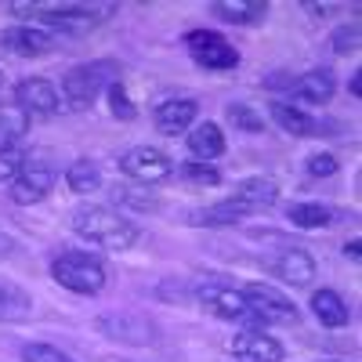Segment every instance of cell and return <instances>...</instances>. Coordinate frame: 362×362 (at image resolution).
Returning a JSON list of instances; mask_svg holds the SVG:
<instances>
[{"label":"cell","mask_w":362,"mask_h":362,"mask_svg":"<svg viewBox=\"0 0 362 362\" xmlns=\"http://www.w3.org/2000/svg\"><path fill=\"white\" fill-rule=\"evenodd\" d=\"M247 297V305L257 319V326L264 322H297V308H293V300L286 293H279L276 286H268V283H247V286H239Z\"/></svg>","instance_id":"9"},{"label":"cell","mask_w":362,"mask_h":362,"mask_svg":"<svg viewBox=\"0 0 362 362\" xmlns=\"http://www.w3.org/2000/svg\"><path fill=\"white\" fill-rule=\"evenodd\" d=\"M51 279L58 286H66L69 293H83V297H95L105 290L109 283V272L95 254H83V250H62L51 261Z\"/></svg>","instance_id":"4"},{"label":"cell","mask_w":362,"mask_h":362,"mask_svg":"<svg viewBox=\"0 0 362 362\" xmlns=\"http://www.w3.org/2000/svg\"><path fill=\"white\" fill-rule=\"evenodd\" d=\"M0 83H4V73H0Z\"/></svg>","instance_id":"38"},{"label":"cell","mask_w":362,"mask_h":362,"mask_svg":"<svg viewBox=\"0 0 362 362\" xmlns=\"http://www.w3.org/2000/svg\"><path fill=\"white\" fill-rule=\"evenodd\" d=\"M51 189H54V167L47 160H25V167L11 181L8 196L18 206H37V203H44L51 196Z\"/></svg>","instance_id":"8"},{"label":"cell","mask_w":362,"mask_h":362,"mask_svg":"<svg viewBox=\"0 0 362 362\" xmlns=\"http://www.w3.org/2000/svg\"><path fill=\"white\" fill-rule=\"evenodd\" d=\"M25 148L22 145H4L0 148V181H15L18 177V170L25 167Z\"/></svg>","instance_id":"31"},{"label":"cell","mask_w":362,"mask_h":362,"mask_svg":"<svg viewBox=\"0 0 362 362\" xmlns=\"http://www.w3.org/2000/svg\"><path fill=\"white\" fill-rule=\"evenodd\" d=\"M210 15L232 25H261L268 18V4L264 0H214Z\"/></svg>","instance_id":"19"},{"label":"cell","mask_w":362,"mask_h":362,"mask_svg":"<svg viewBox=\"0 0 362 362\" xmlns=\"http://www.w3.org/2000/svg\"><path fill=\"white\" fill-rule=\"evenodd\" d=\"M312 315L326 326V329H341L351 322V308H348V300L337 293V290H315L312 293Z\"/></svg>","instance_id":"20"},{"label":"cell","mask_w":362,"mask_h":362,"mask_svg":"<svg viewBox=\"0 0 362 362\" xmlns=\"http://www.w3.org/2000/svg\"><path fill=\"white\" fill-rule=\"evenodd\" d=\"M264 268L276 276L279 283H290V286H308L315 279V261L308 250L300 247H283L272 257H264Z\"/></svg>","instance_id":"13"},{"label":"cell","mask_w":362,"mask_h":362,"mask_svg":"<svg viewBox=\"0 0 362 362\" xmlns=\"http://www.w3.org/2000/svg\"><path fill=\"white\" fill-rule=\"evenodd\" d=\"M119 170H124L127 181L148 189V185H160V181H167L174 174V160L156 145H134L119 156Z\"/></svg>","instance_id":"7"},{"label":"cell","mask_w":362,"mask_h":362,"mask_svg":"<svg viewBox=\"0 0 362 362\" xmlns=\"http://www.w3.org/2000/svg\"><path fill=\"white\" fill-rule=\"evenodd\" d=\"M337 170H341V163H337L334 153H315V156H308V174H312V177H334Z\"/></svg>","instance_id":"33"},{"label":"cell","mask_w":362,"mask_h":362,"mask_svg":"<svg viewBox=\"0 0 362 362\" xmlns=\"http://www.w3.org/2000/svg\"><path fill=\"white\" fill-rule=\"evenodd\" d=\"M66 185H69V192H76V196L98 192V189H102V167H98L95 160H87V156L73 160L69 170H66Z\"/></svg>","instance_id":"22"},{"label":"cell","mask_w":362,"mask_h":362,"mask_svg":"<svg viewBox=\"0 0 362 362\" xmlns=\"http://www.w3.org/2000/svg\"><path fill=\"white\" fill-rule=\"evenodd\" d=\"M326 362H344V358H326Z\"/></svg>","instance_id":"37"},{"label":"cell","mask_w":362,"mask_h":362,"mask_svg":"<svg viewBox=\"0 0 362 362\" xmlns=\"http://www.w3.org/2000/svg\"><path fill=\"white\" fill-rule=\"evenodd\" d=\"M22 358H25V362H76V358L66 355L62 348L44 344V341H29V344L22 348Z\"/></svg>","instance_id":"30"},{"label":"cell","mask_w":362,"mask_h":362,"mask_svg":"<svg viewBox=\"0 0 362 362\" xmlns=\"http://www.w3.org/2000/svg\"><path fill=\"white\" fill-rule=\"evenodd\" d=\"M116 80H119V66L112 58H95V62L73 66L62 76V102H66V109H90L95 98L102 90H109V83H116Z\"/></svg>","instance_id":"3"},{"label":"cell","mask_w":362,"mask_h":362,"mask_svg":"<svg viewBox=\"0 0 362 362\" xmlns=\"http://www.w3.org/2000/svg\"><path fill=\"white\" fill-rule=\"evenodd\" d=\"M329 47H334V54H355L358 51V22L337 25L334 37H329Z\"/></svg>","instance_id":"32"},{"label":"cell","mask_w":362,"mask_h":362,"mask_svg":"<svg viewBox=\"0 0 362 362\" xmlns=\"http://www.w3.org/2000/svg\"><path fill=\"white\" fill-rule=\"evenodd\" d=\"M243 218H250V214L228 196V199H221V203H210V206L196 210L189 221H192V225H206V228H232V225H239Z\"/></svg>","instance_id":"21"},{"label":"cell","mask_w":362,"mask_h":362,"mask_svg":"<svg viewBox=\"0 0 362 362\" xmlns=\"http://www.w3.org/2000/svg\"><path fill=\"white\" fill-rule=\"evenodd\" d=\"M116 8L112 4H22L15 0L11 4V15H22V18H37L44 25H54L62 33H83V29H95L98 22H105Z\"/></svg>","instance_id":"2"},{"label":"cell","mask_w":362,"mask_h":362,"mask_svg":"<svg viewBox=\"0 0 362 362\" xmlns=\"http://www.w3.org/2000/svg\"><path fill=\"white\" fill-rule=\"evenodd\" d=\"M196 300H199V308L210 312L214 319H225V322H247V326H257L250 305H247V297L239 286L232 283H221V279H203L196 286Z\"/></svg>","instance_id":"5"},{"label":"cell","mask_w":362,"mask_h":362,"mask_svg":"<svg viewBox=\"0 0 362 362\" xmlns=\"http://www.w3.org/2000/svg\"><path fill=\"white\" fill-rule=\"evenodd\" d=\"M268 116L276 119V124H279L286 134H297V138H319V134H329L312 112H305V109L293 105V102H283V98L268 105Z\"/></svg>","instance_id":"16"},{"label":"cell","mask_w":362,"mask_h":362,"mask_svg":"<svg viewBox=\"0 0 362 362\" xmlns=\"http://www.w3.org/2000/svg\"><path fill=\"white\" fill-rule=\"evenodd\" d=\"M177 174L192 181V185H221V170L214 163H203V160H185L177 167Z\"/></svg>","instance_id":"28"},{"label":"cell","mask_w":362,"mask_h":362,"mask_svg":"<svg viewBox=\"0 0 362 362\" xmlns=\"http://www.w3.org/2000/svg\"><path fill=\"white\" fill-rule=\"evenodd\" d=\"M0 47L18 54V58H40V54H51L58 47V37L40 25H11L0 33Z\"/></svg>","instance_id":"14"},{"label":"cell","mask_w":362,"mask_h":362,"mask_svg":"<svg viewBox=\"0 0 362 362\" xmlns=\"http://www.w3.org/2000/svg\"><path fill=\"white\" fill-rule=\"evenodd\" d=\"M185 145H189L192 160L214 163L218 156H225V131L214 124V119H203V124H196V127L185 134Z\"/></svg>","instance_id":"18"},{"label":"cell","mask_w":362,"mask_h":362,"mask_svg":"<svg viewBox=\"0 0 362 362\" xmlns=\"http://www.w3.org/2000/svg\"><path fill=\"white\" fill-rule=\"evenodd\" d=\"M29 131V116L18 105H0V148L4 145H18Z\"/></svg>","instance_id":"26"},{"label":"cell","mask_w":362,"mask_h":362,"mask_svg":"<svg viewBox=\"0 0 362 362\" xmlns=\"http://www.w3.org/2000/svg\"><path fill=\"white\" fill-rule=\"evenodd\" d=\"M337 90V80L326 66H315L308 73H290V83H286V98L283 102H300V105H322L334 98Z\"/></svg>","instance_id":"12"},{"label":"cell","mask_w":362,"mask_h":362,"mask_svg":"<svg viewBox=\"0 0 362 362\" xmlns=\"http://www.w3.org/2000/svg\"><path fill=\"white\" fill-rule=\"evenodd\" d=\"M232 199L247 210V214H261V210L276 206L279 199V185L272 177H243L239 185L232 189Z\"/></svg>","instance_id":"17"},{"label":"cell","mask_w":362,"mask_h":362,"mask_svg":"<svg viewBox=\"0 0 362 362\" xmlns=\"http://www.w3.org/2000/svg\"><path fill=\"white\" fill-rule=\"evenodd\" d=\"M105 95H109V109H112V116H116V119H134V116H138V109H134V102H131V95H127L124 80L109 83Z\"/></svg>","instance_id":"29"},{"label":"cell","mask_w":362,"mask_h":362,"mask_svg":"<svg viewBox=\"0 0 362 362\" xmlns=\"http://www.w3.org/2000/svg\"><path fill=\"white\" fill-rule=\"evenodd\" d=\"M73 232L80 239H87L90 247H102L109 254H124V250L141 243V228L124 214V210L98 206V203L73 210Z\"/></svg>","instance_id":"1"},{"label":"cell","mask_w":362,"mask_h":362,"mask_svg":"<svg viewBox=\"0 0 362 362\" xmlns=\"http://www.w3.org/2000/svg\"><path fill=\"white\" fill-rule=\"evenodd\" d=\"M185 47L192 54V62L210 69V73H228V69L239 66V51L232 47V40H225L218 33V29H189Z\"/></svg>","instance_id":"6"},{"label":"cell","mask_w":362,"mask_h":362,"mask_svg":"<svg viewBox=\"0 0 362 362\" xmlns=\"http://www.w3.org/2000/svg\"><path fill=\"white\" fill-rule=\"evenodd\" d=\"M196 116H199L196 98H163V102L153 109V124H156V131H160V134L174 138V134L192 131Z\"/></svg>","instance_id":"15"},{"label":"cell","mask_w":362,"mask_h":362,"mask_svg":"<svg viewBox=\"0 0 362 362\" xmlns=\"http://www.w3.org/2000/svg\"><path fill=\"white\" fill-rule=\"evenodd\" d=\"M225 116H228L232 131H243V134H261L264 131V116L257 109H250L247 102H228Z\"/></svg>","instance_id":"27"},{"label":"cell","mask_w":362,"mask_h":362,"mask_svg":"<svg viewBox=\"0 0 362 362\" xmlns=\"http://www.w3.org/2000/svg\"><path fill=\"white\" fill-rule=\"evenodd\" d=\"M286 218L297 228H329V225L337 221V214L329 206H322V203H290L286 206Z\"/></svg>","instance_id":"23"},{"label":"cell","mask_w":362,"mask_h":362,"mask_svg":"<svg viewBox=\"0 0 362 362\" xmlns=\"http://www.w3.org/2000/svg\"><path fill=\"white\" fill-rule=\"evenodd\" d=\"M228 351H232L235 362H283V358H286L283 341H276L272 334H264L261 326H243V329L232 337Z\"/></svg>","instance_id":"10"},{"label":"cell","mask_w":362,"mask_h":362,"mask_svg":"<svg viewBox=\"0 0 362 362\" xmlns=\"http://www.w3.org/2000/svg\"><path fill=\"white\" fill-rule=\"evenodd\" d=\"M112 203H116V210L119 206H131V210H138V214H145V210H160V199L148 192L145 185H131V181L112 185Z\"/></svg>","instance_id":"24"},{"label":"cell","mask_w":362,"mask_h":362,"mask_svg":"<svg viewBox=\"0 0 362 362\" xmlns=\"http://www.w3.org/2000/svg\"><path fill=\"white\" fill-rule=\"evenodd\" d=\"M15 105L25 112V116H54L62 112L66 102L58 95V87L44 76H29V80H18L15 83Z\"/></svg>","instance_id":"11"},{"label":"cell","mask_w":362,"mask_h":362,"mask_svg":"<svg viewBox=\"0 0 362 362\" xmlns=\"http://www.w3.org/2000/svg\"><path fill=\"white\" fill-rule=\"evenodd\" d=\"M348 90H351V95H355V98L362 95V76H358V73H355V76L348 80Z\"/></svg>","instance_id":"36"},{"label":"cell","mask_w":362,"mask_h":362,"mask_svg":"<svg viewBox=\"0 0 362 362\" xmlns=\"http://www.w3.org/2000/svg\"><path fill=\"white\" fill-rule=\"evenodd\" d=\"M305 11H312L315 18H326V11H334V4H305Z\"/></svg>","instance_id":"34"},{"label":"cell","mask_w":362,"mask_h":362,"mask_svg":"<svg viewBox=\"0 0 362 362\" xmlns=\"http://www.w3.org/2000/svg\"><path fill=\"white\" fill-rule=\"evenodd\" d=\"M344 257H351V261H358L362 254H358V239H351V243H344Z\"/></svg>","instance_id":"35"},{"label":"cell","mask_w":362,"mask_h":362,"mask_svg":"<svg viewBox=\"0 0 362 362\" xmlns=\"http://www.w3.org/2000/svg\"><path fill=\"white\" fill-rule=\"evenodd\" d=\"M33 312V300H29L22 290L0 283V322H22Z\"/></svg>","instance_id":"25"}]
</instances>
